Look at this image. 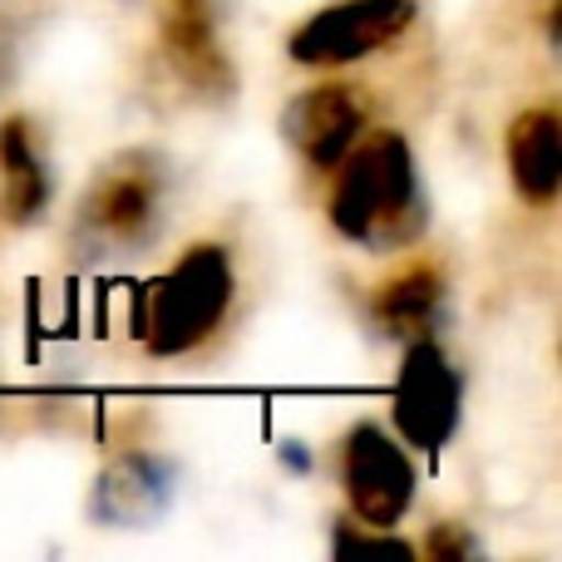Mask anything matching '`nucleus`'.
Listing matches in <instances>:
<instances>
[{
	"mask_svg": "<svg viewBox=\"0 0 562 562\" xmlns=\"http://www.w3.org/2000/svg\"><path fill=\"white\" fill-rule=\"evenodd\" d=\"M415 0H336V5L316 10L306 25L291 30L286 55L311 69L350 65V59H366L385 49L390 40H400L415 25Z\"/></svg>",
	"mask_w": 562,
	"mask_h": 562,
	"instance_id": "4",
	"label": "nucleus"
},
{
	"mask_svg": "<svg viewBox=\"0 0 562 562\" xmlns=\"http://www.w3.org/2000/svg\"><path fill=\"white\" fill-rule=\"evenodd\" d=\"M425 193L415 173V148L405 134L385 128L356 144L336 164V188H330V227L346 243L370 247V252H395L425 233Z\"/></svg>",
	"mask_w": 562,
	"mask_h": 562,
	"instance_id": "1",
	"label": "nucleus"
},
{
	"mask_svg": "<svg viewBox=\"0 0 562 562\" xmlns=\"http://www.w3.org/2000/svg\"><path fill=\"white\" fill-rule=\"evenodd\" d=\"M164 55L198 94L233 89V59L223 49L213 0H168L164 5Z\"/></svg>",
	"mask_w": 562,
	"mask_h": 562,
	"instance_id": "9",
	"label": "nucleus"
},
{
	"mask_svg": "<svg viewBox=\"0 0 562 562\" xmlns=\"http://www.w3.org/2000/svg\"><path fill=\"white\" fill-rule=\"evenodd\" d=\"M164 207V164L154 154H124L94 178L79 203V233L104 252H134L148 243Z\"/></svg>",
	"mask_w": 562,
	"mask_h": 562,
	"instance_id": "3",
	"label": "nucleus"
},
{
	"mask_svg": "<svg viewBox=\"0 0 562 562\" xmlns=\"http://www.w3.org/2000/svg\"><path fill=\"white\" fill-rule=\"evenodd\" d=\"M425 553L439 558V562H469V558H479V543H474V538H469L459 524H439L435 533H429Z\"/></svg>",
	"mask_w": 562,
	"mask_h": 562,
	"instance_id": "14",
	"label": "nucleus"
},
{
	"mask_svg": "<svg viewBox=\"0 0 562 562\" xmlns=\"http://www.w3.org/2000/svg\"><path fill=\"white\" fill-rule=\"evenodd\" d=\"M340 484L350 514L370 528H395L415 508V464L380 425H356L340 449Z\"/></svg>",
	"mask_w": 562,
	"mask_h": 562,
	"instance_id": "5",
	"label": "nucleus"
},
{
	"mask_svg": "<svg viewBox=\"0 0 562 562\" xmlns=\"http://www.w3.org/2000/svg\"><path fill=\"white\" fill-rule=\"evenodd\" d=\"M233 257L223 243H193L144 296V340L154 356L198 350L233 306Z\"/></svg>",
	"mask_w": 562,
	"mask_h": 562,
	"instance_id": "2",
	"label": "nucleus"
},
{
	"mask_svg": "<svg viewBox=\"0 0 562 562\" xmlns=\"http://www.w3.org/2000/svg\"><path fill=\"white\" fill-rule=\"evenodd\" d=\"M0 178H5V217L15 227H30L49 207L55 183H49V168L40 158L25 119H5L0 124Z\"/></svg>",
	"mask_w": 562,
	"mask_h": 562,
	"instance_id": "12",
	"label": "nucleus"
},
{
	"mask_svg": "<svg viewBox=\"0 0 562 562\" xmlns=\"http://www.w3.org/2000/svg\"><path fill=\"white\" fill-rule=\"evenodd\" d=\"M366 134V104L350 85H316L281 109V138L311 168H336Z\"/></svg>",
	"mask_w": 562,
	"mask_h": 562,
	"instance_id": "7",
	"label": "nucleus"
},
{
	"mask_svg": "<svg viewBox=\"0 0 562 562\" xmlns=\"http://www.w3.org/2000/svg\"><path fill=\"white\" fill-rule=\"evenodd\" d=\"M459 405H464V380L439 350V340H409L405 366L395 380V425L415 449L435 454L449 445L459 425Z\"/></svg>",
	"mask_w": 562,
	"mask_h": 562,
	"instance_id": "6",
	"label": "nucleus"
},
{
	"mask_svg": "<svg viewBox=\"0 0 562 562\" xmlns=\"http://www.w3.org/2000/svg\"><path fill=\"white\" fill-rule=\"evenodd\" d=\"M370 321L385 340H429L445 321V277L435 267H409L405 277L385 281L380 296L370 301Z\"/></svg>",
	"mask_w": 562,
	"mask_h": 562,
	"instance_id": "10",
	"label": "nucleus"
},
{
	"mask_svg": "<svg viewBox=\"0 0 562 562\" xmlns=\"http://www.w3.org/2000/svg\"><path fill=\"white\" fill-rule=\"evenodd\" d=\"M508 168L514 188L528 203H553L562 183V148H558V114L553 109H528L508 124Z\"/></svg>",
	"mask_w": 562,
	"mask_h": 562,
	"instance_id": "11",
	"label": "nucleus"
},
{
	"mask_svg": "<svg viewBox=\"0 0 562 562\" xmlns=\"http://www.w3.org/2000/svg\"><path fill=\"white\" fill-rule=\"evenodd\" d=\"M173 464L158 454H119L89 494V518L104 528H148L173 508Z\"/></svg>",
	"mask_w": 562,
	"mask_h": 562,
	"instance_id": "8",
	"label": "nucleus"
},
{
	"mask_svg": "<svg viewBox=\"0 0 562 562\" xmlns=\"http://www.w3.org/2000/svg\"><path fill=\"white\" fill-rule=\"evenodd\" d=\"M330 553L336 558H395V562H409L415 558V548L405 543V538H385V533H370L356 524H336V533H330Z\"/></svg>",
	"mask_w": 562,
	"mask_h": 562,
	"instance_id": "13",
	"label": "nucleus"
},
{
	"mask_svg": "<svg viewBox=\"0 0 562 562\" xmlns=\"http://www.w3.org/2000/svg\"><path fill=\"white\" fill-rule=\"evenodd\" d=\"M281 464H291V469H306V464H311V459H306V454H301V449H296V445H286V449H281Z\"/></svg>",
	"mask_w": 562,
	"mask_h": 562,
	"instance_id": "15",
	"label": "nucleus"
}]
</instances>
